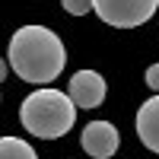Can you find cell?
<instances>
[{
  "instance_id": "cell-6",
  "label": "cell",
  "mask_w": 159,
  "mask_h": 159,
  "mask_svg": "<svg viewBox=\"0 0 159 159\" xmlns=\"http://www.w3.org/2000/svg\"><path fill=\"white\" fill-rule=\"evenodd\" d=\"M137 134H140V143L150 147L153 153H159V96L147 99L137 111Z\"/></svg>"
},
{
  "instance_id": "cell-8",
  "label": "cell",
  "mask_w": 159,
  "mask_h": 159,
  "mask_svg": "<svg viewBox=\"0 0 159 159\" xmlns=\"http://www.w3.org/2000/svg\"><path fill=\"white\" fill-rule=\"evenodd\" d=\"M64 10L70 16H86L89 10H96V0H64Z\"/></svg>"
},
{
  "instance_id": "cell-3",
  "label": "cell",
  "mask_w": 159,
  "mask_h": 159,
  "mask_svg": "<svg viewBox=\"0 0 159 159\" xmlns=\"http://www.w3.org/2000/svg\"><path fill=\"white\" fill-rule=\"evenodd\" d=\"M156 7L159 0H96L99 19L115 29H137L147 19H153Z\"/></svg>"
},
{
  "instance_id": "cell-9",
  "label": "cell",
  "mask_w": 159,
  "mask_h": 159,
  "mask_svg": "<svg viewBox=\"0 0 159 159\" xmlns=\"http://www.w3.org/2000/svg\"><path fill=\"white\" fill-rule=\"evenodd\" d=\"M147 86L153 92H159V64H150L147 67Z\"/></svg>"
},
{
  "instance_id": "cell-7",
  "label": "cell",
  "mask_w": 159,
  "mask_h": 159,
  "mask_svg": "<svg viewBox=\"0 0 159 159\" xmlns=\"http://www.w3.org/2000/svg\"><path fill=\"white\" fill-rule=\"evenodd\" d=\"M0 159H38V153L19 137H3L0 140Z\"/></svg>"
},
{
  "instance_id": "cell-5",
  "label": "cell",
  "mask_w": 159,
  "mask_h": 159,
  "mask_svg": "<svg viewBox=\"0 0 159 159\" xmlns=\"http://www.w3.org/2000/svg\"><path fill=\"white\" fill-rule=\"evenodd\" d=\"M80 143H83V150L92 156V159H108V156H115V150H118V130H115V124H108V121H89L86 127H83V137H80Z\"/></svg>"
},
{
  "instance_id": "cell-1",
  "label": "cell",
  "mask_w": 159,
  "mask_h": 159,
  "mask_svg": "<svg viewBox=\"0 0 159 159\" xmlns=\"http://www.w3.org/2000/svg\"><path fill=\"white\" fill-rule=\"evenodd\" d=\"M67 64L61 38L45 25H22L10 38V67L25 83H51Z\"/></svg>"
},
{
  "instance_id": "cell-2",
  "label": "cell",
  "mask_w": 159,
  "mask_h": 159,
  "mask_svg": "<svg viewBox=\"0 0 159 159\" xmlns=\"http://www.w3.org/2000/svg\"><path fill=\"white\" fill-rule=\"evenodd\" d=\"M76 121V105L67 92L57 89H35L19 105V124L42 140L64 137Z\"/></svg>"
},
{
  "instance_id": "cell-4",
  "label": "cell",
  "mask_w": 159,
  "mask_h": 159,
  "mask_svg": "<svg viewBox=\"0 0 159 159\" xmlns=\"http://www.w3.org/2000/svg\"><path fill=\"white\" fill-rule=\"evenodd\" d=\"M105 92H108V86H105L102 73H96V70H76L70 76V99H73L76 108H96V105H102Z\"/></svg>"
}]
</instances>
